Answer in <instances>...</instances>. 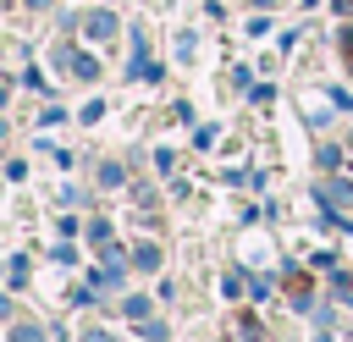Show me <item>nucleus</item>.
<instances>
[{
  "label": "nucleus",
  "instance_id": "nucleus-1",
  "mask_svg": "<svg viewBox=\"0 0 353 342\" xmlns=\"http://www.w3.org/2000/svg\"><path fill=\"white\" fill-rule=\"evenodd\" d=\"M83 33H88V39H110V33H116V17H110V11H88V17H83Z\"/></svg>",
  "mask_w": 353,
  "mask_h": 342
},
{
  "label": "nucleus",
  "instance_id": "nucleus-7",
  "mask_svg": "<svg viewBox=\"0 0 353 342\" xmlns=\"http://www.w3.org/2000/svg\"><path fill=\"white\" fill-rule=\"evenodd\" d=\"M254 6H270V0H254Z\"/></svg>",
  "mask_w": 353,
  "mask_h": 342
},
{
  "label": "nucleus",
  "instance_id": "nucleus-6",
  "mask_svg": "<svg viewBox=\"0 0 353 342\" xmlns=\"http://www.w3.org/2000/svg\"><path fill=\"white\" fill-rule=\"evenodd\" d=\"M336 6H342V11H353V0H336Z\"/></svg>",
  "mask_w": 353,
  "mask_h": 342
},
{
  "label": "nucleus",
  "instance_id": "nucleus-3",
  "mask_svg": "<svg viewBox=\"0 0 353 342\" xmlns=\"http://www.w3.org/2000/svg\"><path fill=\"white\" fill-rule=\"evenodd\" d=\"M132 265H138V270H160V248H154V243H138V248H132Z\"/></svg>",
  "mask_w": 353,
  "mask_h": 342
},
{
  "label": "nucleus",
  "instance_id": "nucleus-5",
  "mask_svg": "<svg viewBox=\"0 0 353 342\" xmlns=\"http://www.w3.org/2000/svg\"><path fill=\"white\" fill-rule=\"evenodd\" d=\"M83 342H110V336H105V331H88V336H83Z\"/></svg>",
  "mask_w": 353,
  "mask_h": 342
},
{
  "label": "nucleus",
  "instance_id": "nucleus-4",
  "mask_svg": "<svg viewBox=\"0 0 353 342\" xmlns=\"http://www.w3.org/2000/svg\"><path fill=\"white\" fill-rule=\"evenodd\" d=\"M11 342H44V325H33V320H17V325H11Z\"/></svg>",
  "mask_w": 353,
  "mask_h": 342
},
{
  "label": "nucleus",
  "instance_id": "nucleus-2",
  "mask_svg": "<svg viewBox=\"0 0 353 342\" xmlns=\"http://www.w3.org/2000/svg\"><path fill=\"white\" fill-rule=\"evenodd\" d=\"M61 61H66L77 77H88V83L99 77V61H94V55H83V50H61Z\"/></svg>",
  "mask_w": 353,
  "mask_h": 342
}]
</instances>
